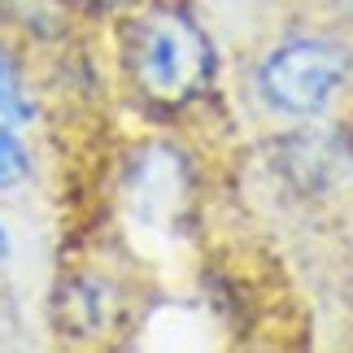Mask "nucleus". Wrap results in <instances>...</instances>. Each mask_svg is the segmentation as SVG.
Segmentation results:
<instances>
[{"label": "nucleus", "instance_id": "nucleus-1", "mask_svg": "<svg viewBox=\"0 0 353 353\" xmlns=\"http://www.w3.org/2000/svg\"><path fill=\"white\" fill-rule=\"evenodd\" d=\"M127 61L135 88L157 105H188L214 79L210 39L179 9H153L135 18L127 35Z\"/></svg>", "mask_w": 353, "mask_h": 353}, {"label": "nucleus", "instance_id": "nucleus-2", "mask_svg": "<svg viewBox=\"0 0 353 353\" xmlns=\"http://www.w3.org/2000/svg\"><path fill=\"white\" fill-rule=\"evenodd\" d=\"M349 74V52L332 39H292L275 48L257 70L262 97L288 118L323 114Z\"/></svg>", "mask_w": 353, "mask_h": 353}, {"label": "nucleus", "instance_id": "nucleus-4", "mask_svg": "<svg viewBox=\"0 0 353 353\" xmlns=\"http://www.w3.org/2000/svg\"><path fill=\"white\" fill-rule=\"evenodd\" d=\"M26 148H22V140L13 135V127L5 118H0V183H18L22 174H26Z\"/></svg>", "mask_w": 353, "mask_h": 353}, {"label": "nucleus", "instance_id": "nucleus-5", "mask_svg": "<svg viewBox=\"0 0 353 353\" xmlns=\"http://www.w3.org/2000/svg\"><path fill=\"white\" fill-rule=\"evenodd\" d=\"M105 5H127V0H105Z\"/></svg>", "mask_w": 353, "mask_h": 353}, {"label": "nucleus", "instance_id": "nucleus-3", "mask_svg": "<svg viewBox=\"0 0 353 353\" xmlns=\"http://www.w3.org/2000/svg\"><path fill=\"white\" fill-rule=\"evenodd\" d=\"M0 118H5L9 127H26V122L35 118L31 88H26L18 61H9L5 52H0Z\"/></svg>", "mask_w": 353, "mask_h": 353}]
</instances>
